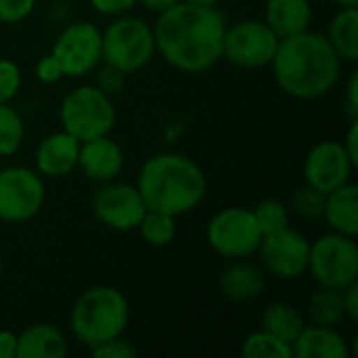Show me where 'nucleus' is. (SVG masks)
<instances>
[{"mask_svg": "<svg viewBox=\"0 0 358 358\" xmlns=\"http://www.w3.org/2000/svg\"><path fill=\"white\" fill-rule=\"evenodd\" d=\"M0 358H17V334L0 329Z\"/></svg>", "mask_w": 358, "mask_h": 358, "instance_id": "obj_39", "label": "nucleus"}, {"mask_svg": "<svg viewBox=\"0 0 358 358\" xmlns=\"http://www.w3.org/2000/svg\"><path fill=\"white\" fill-rule=\"evenodd\" d=\"M279 36L266 25L264 19H243L227 25L222 40V59L243 69H258L271 65Z\"/></svg>", "mask_w": 358, "mask_h": 358, "instance_id": "obj_10", "label": "nucleus"}, {"mask_svg": "<svg viewBox=\"0 0 358 358\" xmlns=\"http://www.w3.org/2000/svg\"><path fill=\"white\" fill-rule=\"evenodd\" d=\"M227 19L216 6L178 2L157 15L155 52L182 73H203L222 59Z\"/></svg>", "mask_w": 358, "mask_h": 358, "instance_id": "obj_1", "label": "nucleus"}, {"mask_svg": "<svg viewBox=\"0 0 358 358\" xmlns=\"http://www.w3.org/2000/svg\"><path fill=\"white\" fill-rule=\"evenodd\" d=\"M88 2L99 15H105V17L126 15L138 4V0H88Z\"/></svg>", "mask_w": 358, "mask_h": 358, "instance_id": "obj_35", "label": "nucleus"}, {"mask_svg": "<svg viewBox=\"0 0 358 358\" xmlns=\"http://www.w3.org/2000/svg\"><path fill=\"white\" fill-rule=\"evenodd\" d=\"M323 206L325 195L310 185H302L294 191L287 208H292V212H296L304 220H319L323 218Z\"/></svg>", "mask_w": 358, "mask_h": 358, "instance_id": "obj_29", "label": "nucleus"}, {"mask_svg": "<svg viewBox=\"0 0 358 358\" xmlns=\"http://www.w3.org/2000/svg\"><path fill=\"white\" fill-rule=\"evenodd\" d=\"M308 273L323 287L344 289L358 281V245L355 237L325 233L310 243Z\"/></svg>", "mask_w": 358, "mask_h": 358, "instance_id": "obj_7", "label": "nucleus"}, {"mask_svg": "<svg viewBox=\"0 0 358 358\" xmlns=\"http://www.w3.org/2000/svg\"><path fill=\"white\" fill-rule=\"evenodd\" d=\"M241 355L245 358H294V350L287 342L271 331L258 329L243 340Z\"/></svg>", "mask_w": 358, "mask_h": 358, "instance_id": "obj_26", "label": "nucleus"}, {"mask_svg": "<svg viewBox=\"0 0 358 358\" xmlns=\"http://www.w3.org/2000/svg\"><path fill=\"white\" fill-rule=\"evenodd\" d=\"M323 218L329 231L355 237L358 235V187L350 180L325 195Z\"/></svg>", "mask_w": 358, "mask_h": 358, "instance_id": "obj_19", "label": "nucleus"}, {"mask_svg": "<svg viewBox=\"0 0 358 358\" xmlns=\"http://www.w3.org/2000/svg\"><path fill=\"white\" fill-rule=\"evenodd\" d=\"M36 78H38L42 84H57V82H61L65 76H63V69H61L59 61L48 52V55L40 57V61L36 63Z\"/></svg>", "mask_w": 358, "mask_h": 358, "instance_id": "obj_34", "label": "nucleus"}, {"mask_svg": "<svg viewBox=\"0 0 358 358\" xmlns=\"http://www.w3.org/2000/svg\"><path fill=\"white\" fill-rule=\"evenodd\" d=\"M124 82H126V73H124L122 69H117V67H113V65H109V63H105V65L99 69L96 86H99L105 94H109V96L117 94V92L124 88Z\"/></svg>", "mask_w": 358, "mask_h": 358, "instance_id": "obj_33", "label": "nucleus"}, {"mask_svg": "<svg viewBox=\"0 0 358 358\" xmlns=\"http://www.w3.org/2000/svg\"><path fill=\"white\" fill-rule=\"evenodd\" d=\"M136 189L147 210L182 216L193 212L208 193V178L197 162L182 153L151 155L138 170Z\"/></svg>", "mask_w": 358, "mask_h": 358, "instance_id": "obj_3", "label": "nucleus"}, {"mask_svg": "<svg viewBox=\"0 0 358 358\" xmlns=\"http://www.w3.org/2000/svg\"><path fill=\"white\" fill-rule=\"evenodd\" d=\"M67 340L50 323H34L17 336V358H63Z\"/></svg>", "mask_w": 358, "mask_h": 358, "instance_id": "obj_21", "label": "nucleus"}, {"mask_svg": "<svg viewBox=\"0 0 358 358\" xmlns=\"http://www.w3.org/2000/svg\"><path fill=\"white\" fill-rule=\"evenodd\" d=\"M90 355L96 358H132L138 355V350L124 336H117L90 348Z\"/></svg>", "mask_w": 358, "mask_h": 358, "instance_id": "obj_31", "label": "nucleus"}, {"mask_svg": "<svg viewBox=\"0 0 358 358\" xmlns=\"http://www.w3.org/2000/svg\"><path fill=\"white\" fill-rule=\"evenodd\" d=\"M23 76L15 61L0 57V103H10L21 90Z\"/></svg>", "mask_w": 358, "mask_h": 358, "instance_id": "obj_30", "label": "nucleus"}, {"mask_svg": "<svg viewBox=\"0 0 358 358\" xmlns=\"http://www.w3.org/2000/svg\"><path fill=\"white\" fill-rule=\"evenodd\" d=\"M252 212L262 231V237L279 233L289 227V208L279 199H264Z\"/></svg>", "mask_w": 358, "mask_h": 358, "instance_id": "obj_28", "label": "nucleus"}, {"mask_svg": "<svg viewBox=\"0 0 358 358\" xmlns=\"http://www.w3.org/2000/svg\"><path fill=\"white\" fill-rule=\"evenodd\" d=\"M138 2H141V6H145L147 10H151V13H155V15H162L164 10L172 8V6L178 4L180 0H138Z\"/></svg>", "mask_w": 358, "mask_h": 358, "instance_id": "obj_40", "label": "nucleus"}, {"mask_svg": "<svg viewBox=\"0 0 358 358\" xmlns=\"http://www.w3.org/2000/svg\"><path fill=\"white\" fill-rule=\"evenodd\" d=\"M90 208L101 224L117 233L134 231L147 212V206L136 185L115 180L101 182V187L94 191L90 199Z\"/></svg>", "mask_w": 358, "mask_h": 358, "instance_id": "obj_12", "label": "nucleus"}, {"mask_svg": "<svg viewBox=\"0 0 358 358\" xmlns=\"http://www.w3.org/2000/svg\"><path fill=\"white\" fill-rule=\"evenodd\" d=\"M25 138L23 117L8 103H0V157L15 155Z\"/></svg>", "mask_w": 358, "mask_h": 358, "instance_id": "obj_27", "label": "nucleus"}, {"mask_svg": "<svg viewBox=\"0 0 358 358\" xmlns=\"http://www.w3.org/2000/svg\"><path fill=\"white\" fill-rule=\"evenodd\" d=\"M334 4H338L340 8H355L358 6V0H331Z\"/></svg>", "mask_w": 358, "mask_h": 358, "instance_id": "obj_41", "label": "nucleus"}, {"mask_svg": "<svg viewBox=\"0 0 358 358\" xmlns=\"http://www.w3.org/2000/svg\"><path fill=\"white\" fill-rule=\"evenodd\" d=\"M36 0H0V23L15 25L31 15Z\"/></svg>", "mask_w": 358, "mask_h": 358, "instance_id": "obj_32", "label": "nucleus"}, {"mask_svg": "<svg viewBox=\"0 0 358 358\" xmlns=\"http://www.w3.org/2000/svg\"><path fill=\"white\" fill-rule=\"evenodd\" d=\"M2 271H4V260H2V254H0V277H2Z\"/></svg>", "mask_w": 358, "mask_h": 358, "instance_id": "obj_43", "label": "nucleus"}, {"mask_svg": "<svg viewBox=\"0 0 358 358\" xmlns=\"http://www.w3.org/2000/svg\"><path fill=\"white\" fill-rule=\"evenodd\" d=\"M355 162L346 153L342 141H321L317 143L304 159V180L323 195L350 182Z\"/></svg>", "mask_w": 358, "mask_h": 358, "instance_id": "obj_14", "label": "nucleus"}, {"mask_svg": "<svg viewBox=\"0 0 358 358\" xmlns=\"http://www.w3.org/2000/svg\"><path fill=\"white\" fill-rule=\"evenodd\" d=\"M296 358H350L355 357L348 340L336 327L306 325L292 344Z\"/></svg>", "mask_w": 358, "mask_h": 358, "instance_id": "obj_17", "label": "nucleus"}, {"mask_svg": "<svg viewBox=\"0 0 358 358\" xmlns=\"http://www.w3.org/2000/svg\"><path fill=\"white\" fill-rule=\"evenodd\" d=\"M103 36V63L122 69L126 76L143 69L155 57L153 27L138 19L120 15L101 31Z\"/></svg>", "mask_w": 358, "mask_h": 358, "instance_id": "obj_5", "label": "nucleus"}, {"mask_svg": "<svg viewBox=\"0 0 358 358\" xmlns=\"http://www.w3.org/2000/svg\"><path fill=\"white\" fill-rule=\"evenodd\" d=\"M46 199L42 176L25 166H6L0 170V220L21 224L40 214Z\"/></svg>", "mask_w": 358, "mask_h": 358, "instance_id": "obj_9", "label": "nucleus"}, {"mask_svg": "<svg viewBox=\"0 0 358 358\" xmlns=\"http://www.w3.org/2000/svg\"><path fill=\"white\" fill-rule=\"evenodd\" d=\"M308 317H310L313 325L338 327L346 319L342 289L319 285V289H315L308 300Z\"/></svg>", "mask_w": 358, "mask_h": 358, "instance_id": "obj_24", "label": "nucleus"}, {"mask_svg": "<svg viewBox=\"0 0 358 358\" xmlns=\"http://www.w3.org/2000/svg\"><path fill=\"white\" fill-rule=\"evenodd\" d=\"M206 235L210 248L227 260L254 256L262 241V231L254 218V212L239 206H229L216 212L208 222Z\"/></svg>", "mask_w": 358, "mask_h": 358, "instance_id": "obj_8", "label": "nucleus"}, {"mask_svg": "<svg viewBox=\"0 0 358 358\" xmlns=\"http://www.w3.org/2000/svg\"><path fill=\"white\" fill-rule=\"evenodd\" d=\"M50 55L59 61L65 78H84L103 61V36L90 21H73L61 29Z\"/></svg>", "mask_w": 358, "mask_h": 358, "instance_id": "obj_11", "label": "nucleus"}, {"mask_svg": "<svg viewBox=\"0 0 358 358\" xmlns=\"http://www.w3.org/2000/svg\"><path fill=\"white\" fill-rule=\"evenodd\" d=\"M342 300H344V310L348 321H358V281L350 283L348 287L342 289Z\"/></svg>", "mask_w": 358, "mask_h": 358, "instance_id": "obj_36", "label": "nucleus"}, {"mask_svg": "<svg viewBox=\"0 0 358 358\" xmlns=\"http://www.w3.org/2000/svg\"><path fill=\"white\" fill-rule=\"evenodd\" d=\"M264 21L279 38L296 36L310 29L313 4L310 0H266Z\"/></svg>", "mask_w": 358, "mask_h": 358, "instance_id": "obj_20", "label": "nucleus"}, {"mask_svg": "<svg viewBox=\"0 0 358 358\" xmlns=\"http://www.w3.org/2000/svg\"><path fill=\"white\" fill-rule=\"evenodd\" d=\"M78 168L92 182H109L115 180L124 170V149L120 143L105 136H96L80 143Z\"/></svg>", "mask_w": 358, "mask_h": 358, "instance_id": "obj_15", "label": "nucleus"}, {"mask_svg": "<svg viewBox=\"0 0 358 358\" xmlns=\"http://www.w3.org/2000/svg\"><path fill=\"white\" fill-rule=\"evenodd\" d=\"M220 292L231 302H250L264 292L262 266L248 262L245 258L233 260L220 273Z\"/></svg>", "mask_w": 358, "mask_h": 358, "instance_id": "obj_18", "label": "nucleus"}, {"mask_svg": "<svg viewBox=\"0 0 358 358\" xmlns=\"http://www.w3.org/2000/svg\"><path fill=\"white\" fill-rule=\"evenodd\" d=\"M130 321L126 296L111 285H94L78 296L69 313L73 336L88 348L124 336Z\"/></svg>", "mask_w": 358, "mask_h": 358, "instance_id": "obj_4", "label": "nucleus"}, {"mask_svg": "<svg viewBox=\"0 0 358 358\" xmlns=\"http://www.w3.org/2000/svg\"><path fill=\"white\" fill-rule=\"evenodd\" d=\"M182 2H189V4H199V6H216L220 0H182Z\"/></svg>", "mask_w": 358, "mask_h": 358, "instance_id": "obj_42", "label": "nucleus"}, {"mask_svg": "<svg viewBox=\"0 0 358 358\" xmlns=\"http://www.w3.org/2000/svg\"><path fill=\"white\" fill-rule=\"evenodd\" d=\"M262 329L271 331L273 336L281 338L283 342H287L289 346L296 342V338L300 336V331L306 327V321L302 317V313L285 302H275L268 304L262 313Z\"/></svg>", "mask_w": 358, "mask_h": 358, "instance_id": "obj_23", "label": "nucleus"}, {"mask_svg": "<svg viewBox=\"0 0 358 358\" xmlns=\"http://www.w3.org/2000/svg\"><path fill=\"white\" fill-rule=\"evenodd\" d=\"M346 109L350 120H358V71H352L346 84Z\"/></svg>", "mask_w": 358, "mask_h": 358, "instance_id": "obj_37", "label": "nucleus"}, {"mask_svg": "<svg viewBox=\"0 0 358 358\" xmlns=\"http://www.w3.org/2000/svg\"><path fill=\"white\" fill-rule=\"evenodd\" d=\"M136 229L151 248H166L176 237V216L157 210H147Z\"/></svg>", "mask_w": 358, "mask_h": 358, "instance_id": "obj_25", "label": "nucleus"}, {"mask_svg": "<svg viewBox=\"0 0 358 358\" xmlns=\"http://www.w3.org/2000/svg\"><path fill=\"white\" fill-rule=\"evenodd\" d=\"M63 130L73 134L80 143L105 136L115 126V107L109 94L99 86H78L69 90L59 109Z\"/></svg>", "mask_w": 358, "mask_h": 358, "instance_id": "obj_6", "label": "nucleus"}, {"mask_svg": "<svg viewBox=\"0 0 358 358\" xmlns=\"http://www.w3.org/2000/svg\"><path fill=\"white\" fill-rule=\"evenodd\" d=\"M271 67L277 86L285 94L298 101H315L338 84L342 59L325 34L306 29L279 40Z\"/></svg>", "mask_w": 358, "mask_h": 358, "instance_id": "obj_2", "label": "nucleus"}, {"mask_svg": "<svg viewBox=\"0 0 358 358\" xmlns=\"http://www.w3.org/2000/svg\"><path fill=\"white\" fill-rule=\"evenodd\" d=\"M80 141L67 130L46 134L36 149V172L42 178H63L78 168Z\"/></svg>", "mask_w": 358, "mask_h": 358, "instance_id": "obj_16", "label": "nucleus"}, {"mask_svg": "<svg viewBox=\"0 0 358 358\" xmlns=\"http://www.w3.org/2000/svg\"><path fill=\"white\" fill-rule=\"evenodd\" d=\"M346 153L350 155V159L355 162V166H358V120H350V128L346 138L342 141Z\"/></svg>", "mask_w": 358, "mask_h": 358, "instance_id": "obj_38", "label": "nucleus"}, {"mask_svg": "<svg viewBox=\"0 0 358 358\" xmlns=\"http://www.w3.org/2000/svg\"><path fill=\"white\" fill-rule=\"evenodd\" d=\"M327 40L342 63L358 61V8H340L327 29Z\"/></svg>", "mask_w": 358, "mask_h": 358, "instance_id": "obj_22", "label": "nucleus"}, {"mask_svg": "<svg viewBox=\"0 0 358 358\" xmlns=\"http://www.w3.org/2000/svg\"><path fill=\"white\" fill-rule=\"evenodd\" d=\"M264 268L283 281H296L308 273L310 241L296 229L287 227L279 233L264 235L258 252Z\"/></svg>", "mask_w": 358, "mask_h": 358, "instance_id": "obj_13", "label": "nucleus"}]
</instances>
